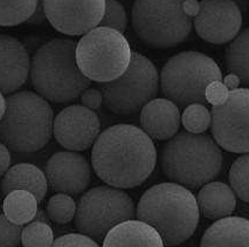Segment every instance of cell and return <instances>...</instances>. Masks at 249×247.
Segmentation results:
<instances>
[{"instance_id": "cell-1", "label": "cell", "mask_w": 249, "mask_h": 247, "mask_svg": "<svg viewBox=\"0 0 249 247\" xmlns=\"http://www.w3.org/2000/svg\"><path fill=\"white\" fill-rule=\"evenodd\" d=\"M156 163L153 141L132 124L107 128L92 144V168L109 187L121 190L138 187L151 176Z\"/></svg>"}, {"instance_id": "cell-2", "label": "cell", "mask_w": 249, "mask_h": 247, "mask_svg": "<svg viewBox=\"0 0 249 247\" xmlns=\"http://www.w3.org/2000/svg\"><path fill=\"white\" fill-rule=\"evenodd\" d=\"M136 217L152 226L165 246L175 247L192 237L199 225L200 211L189 189L170 182L147 189L138 202Z\"/></svg>"}, {"instance_id": "cell-3", "label": "cell", "mask_w": 249, "mask_h": 247, "mask_svg": "<svg viewBox=\"0 0 249 247\" xmlns=\"http://www.w3.org/2000/svg\"><path fill=\"white\" fill-rule=\"evenodd\" d=\"M30 75L36 94L54 103H67L91 85L76 62V43L69 39L51 40L34 53Z\"/></svg>"}, {"instance_id": "cell-4", "label": "cell", "mask_w": 249, "mask_h": 247, "mask_svg": "<svg viewBox=\"0 0 249 247\" xmlns=\"http://www.w3.org/2000/svg\"><path fill=\"white\" fill-rule=\"evenodd\" d=\"M224 164L221 148L204 133H177L160 153L161 171L169 181L190 189H198L214 181Z\"/></svg>"}, {"instance_id": "cell-5", "label": "cell", "mask_w": 249, "mask_h": 247, "mask_svg": "<svg viewBox=\"0 0 249 247\" xmlns=\"http://www.w3.org/2000/svg\"><path fill=\"white\" fill-rule=\"evenodd\" d=\"M54 114L48 101L30 91L17 92L6 98L0 121V142L14 152H36L53 135Z\"/></svg>"}, {"instance_id": "cell-6", "label": "cell", "mask_w": 249, "mask_h": 247, "mask_svg": "<svg viewBox=\"0 0 249 247\" xmlns=\"http://www.w3.org/2000/svg\"><path fill=\"white\" fill-rule=\"evenodd\" d=\"M213 81H222V73L212 57L189 51L173 55L161 69V92L178 108L204 104L205 89Z\"/></svg>"}, {"instance_id": "cell-7", "label": "cell", "mask_w": 249, "mask_h": 247, "mask_svg": "<svg viewBox=\"0 0 249 247\" xmlns=\"http://www.w3.org/2000/svg\"><path fill=\"white\" fill-rule=\"evenodd\" d=\"M132 51L123 33L107 27L89 31L76 45V62L89 81L108 83L128 69Z\"/></svg>"}, {"instance_id": "cell-8", "label": "cell", "mask_w": 249, "mask_h": 247, "mask_svg": "<svg viewBox=\"0 0 249 247\" xmlns=\"http://www.w3.org/2000/svg\"><path fill=\"white\" fill-rule=\"evenodd\" d=\"M131 17L136 36L151 48H170L184 42L193 25V19L182 11V1L177 0H138Z\"/></svg>"}, {"instance_id": "cell-9", "label": "cell", "mask_w": 249, "mask_h": 247, "mask_svg": "<svg viewBox=\"0 0 249 247\" xmlns=\"http://www.w3.org/2000/svg\"><path fill=\"white\" fill-rule=\"evenodd\" d=\"M134 200L121 189L98 185L86 191L76 205L75 228L81 234L102 243L118 224L134 219Z\"/></svg>"}, {"instance_id": "cell-10", "label": "cell", "mask_w": 249, "mask_h": 247, "mask_svg": "<svg viewBox=\"0 0 249 247\" xmlns=\"http://www.w3.org/2000/svg\"><path fill=\"white\" fill-rule=\"evenodd\" d=\"M159 75L155 65L146 57L132 52L131 61L124 74L108 83H100L103 104L112 114L131 116L137 114L158 93Z\"/></svg>"}, {"instance_id": "cell-11", "label": "cell", "mask_w": 249, "mask_h": 247, "mask_svg": "<svg viewBox=\"0 0 249 247\" xmlns=\"http://www.w3.org/2000/svg\"><path fill=\"white\" fill-rule=\"evenodd\" d=\"M212 138L222 149L234 153H248L249 150V91H231L227 101L211 110Z\"/></svg>"}, {"instance_id": "cell-12", "label": "cell", "mask_w": 249, "mask_h": 247, "mask_svg": "<svg viewBox=\"0 0 249 247\" xmlns=\"http://www.w3.org/2000/svg\"><path fill=\"white\" fill-rule=\"evenodd\" d=\"M193 18L196 33L205 41L222 45L234 40L242 26L241 11L230 0H204Z\"/></svg>"}, {"instance_id": "cell-13", "label": "cell", "mask_w": 249, "mask_h": 247, "mask_svg": "<svg viewBox=\"0 0 249 247\" xmlns=\"http://www.w3.org/2000/svg\"><path fill=\"white\" fill-rule=\"evenodd\" d=\"M101 122L92 110L71 104L57 114L53 122V135L61 147L69 151H83L95 143Z\"/></svg>"}, {"instance_id": "cell-14", "label": "cell", "mask_w": 249, "mask_h": 247, "mask_svg": "<svg viewBox=\"0 0 249 247\" xmlns=\"http://www.w3.org/2000/svg\"><path fill=\"white\" fill-rule=\"evenodd\" d=\"M46 18L56 31L67 36H85L100 25L106 1H43Z\"/></svg>"}, {"instance_id": "cell-15", "label": "cell", "mask_w": 249, "mask_h": 247, "mask_svg": "<svg viewBox=\"0 0 249 247\" xmlns=\"http://www.w3.org/2000/svg\"><path fill=\"white\" fill-rule=\"evenodd\" d=\"M45 176L56 193L77 196L91 183V168L88 159L76 151H57L46 163Z\"/></svg>"}, {"instance_id": "cell-16", "label": "cell", "mask_w": 249, "mask_h": 247, "mask_svg": "<svg viewBox=\"0 0 249 247\" xmlns=\"http://www.w3.org/2000/svg\"><path fill=\"white\" fill-rule=\"evenodd\" d=\"M31 60L27 49L16 38L0 34V92L13 94L30 75Z\"/></svg>"}, {"instance_id": "cell-17", "label": "cell", "mask_w": 249, "mask_h": 247, "mask_svg": "<svg viewBox=\"0 0 249 247\" xmlns=\"http://www.w3.org/2000/svg\"><path fill=\"white\" fill-rule=\"evenodd\" d=\"M141 129L150 138L167 141L179 132L181 115L179 108L167 98H153L141 110Z\"/></svg>"}, {"instance_id": "cell-18", "label": "cell", "mask_w": 249, "mask_h": 247, "mask_svg": "<svg viewBox=\"0 0 249 247\" xmlns=\"http://www.w3.org/2000/svg\"><path fill=\"white\" fill-rule=\"evenodd\" d=\"M102 247H165L161 237L149 224L126 220L108 232Z\"/></svg>"}, {"instance_id": "cell-19", "label": "cell", "mask_w": 249, "mask_h": 247, "mask_svg": "<svg viewBox=\"0 0 249 247\" xmlns=\"http://www.w3.org/2000/svg\"><path fill=\"white\" fill-rule=\"evenodd\" d=\"M200 247H249V222L241 217L215 220L205 231Z\"/></svg>"}, {"instance_id": "cell-20", "label": "cell", "mask_w": 249, "mask_h": 247, "mask_svg": "<svg viewBox=\"0 0 249 247\" xmlns=\"http://www.w3.org/2000/svg\"><path fill=\"white\" fill-rule=\"evenodd\" d=\"M1 192L4 196L16 190H24L33 193L37 203L45 198L48 183L45 172L36 165L30 163H20L11 167L2 177Z\"/></svg>"}, {"instance_id": "cell-21", "label": "cell", "mask_w": 249, "mask_h": 247, "mask_svg": "<svg viewBox=\"0 0 249 247\" xmlns=\"http://www.w3.org/2000/svg\"><path fill=\"white\" fill-rule=\"evenodd\" d=\"M196 203L205 218L219 220L231 217L235 211L236 196L226 183L210 182L201 187Z\"/></svg>"}, {"instance_id": "cell-22", "label": "cell", "mask_w": 249, "mask_h": 247, "mask_svg": "<svg viewBox=\"0 0 249 247\" xmlns=\"http://www.w3.org/2000/svg\"><path fill=\"white\" fill-rule=\"evenodd\" d=\"M39 203L33 193L24 190L12 191L5 196L4 214L10 222L17 225L31 223L36 217Z\"/></svg>"}, {"instance_id": "cell-23", "label": "cell", "mask_w": 249, "mask_h": 247, "mask_svg": "<svg viewBox=\"0 0 249 247\" xmlns=\"http://www.w3.org/2000/svg\"><path fill=\"white\" fill-rule=\"evenodd\" d=\"M248 45L249 30L246 28L228 45L225 53L226 67L231 74H235L243 86L248 87L249 66H248Z\"/></svg>"}, {"instance_id": "cell-24", "label": "cell", "mask_w": 249, "mask_h": 247, "mask_svg": "<svg viewBox=\"0 0 249 247\" xmlns=\"http://www.w3.org/2000/svg\"><path fill=\"white\" fill-rule=\"evenodd\" d=\"M39 1H0V26L11 27L28 21Z\"/></svg>"}, {"instance_id": "cell-25", "label": "cell", "mask_w": 249, "mask_h": 247, "mask_svg": "<svg viewBox=\"0 0 249 247\" xmlns=\"http://www.w3.org/2000/svg\"><path fill=\"white\" fill-rule=\"evenodd\" d=\"M49 220L60 224L71 223L74 220L75 213H76V202L69 194L56 193L47 203V210Z\"/></svg>"}, {"instance_id": "cell-26", "label": "cell", "mask_w": 249, "mask_h": 247, "mask_svg": "<svg viewBox=\"0 0 249 247\" xmlns=\"http://www.w3.org/2000/svg\"><path fill=\"white\" fill-rule=\"evenodd\" d=\"M181 123L185 132L190 133H204L210 128L211 113L205 104H190L181 115Z\"/></svg>"}, {"instance_id": "cell-27", "label": "cell", "mask_w": 249, "mask_h": 247, "mask_svg": "<svg viewBox=\"0 0 249 247\" xmlns=\"http://www.w3.org/2000/svg\"><path fill=\"white\" fill-rule=\"evenodd\" d=\"M249 156L243 153L235 162L231 164L230 170V183L231 189L239 197L242 202H249V187H248V175H249Z\"/></svg>"}, {"instance_id": "cell-28", "label": "cell", "mask_w": 249, "mask_h": 247, "mask_svg": "<svg viewBox=\"0 0 249 247\" xmlns=\"http://www.w3.org/2000/svg\"><path fill=\"white\" fill-rule=\"evenodd\" d=\"M21 243L24 247H51L54 243V233L49 224L31 222L22 228Z\"/></svg>"}, {"instance_id": "cell-29", "label": "cell", "mask_w": 249, "mask_h": 247, "mask_svg": "<svg viewBox=\"0 0 249 247\" xmlns=\"http://www.w3.org/2000/svg\"><path fill=\"white\" fill-rule=\"evenodd\" d=\"M101 27L111 28L117 32H125L128 27V14L123 5L115 0H108L106 1L104 7V14L100 22Z\"/></svg>"}, {"instance_id": "cell-30", "label": "cell", "mask_w": 249, "mask_h": 247, "mask_svg": "<svg viewBox=\"0 0 249 247\" xmlns=\"http://www.w3.org/2000/svg\"><path fill=\"white\" fill-rule=\"evenodd\" d=\"M22 225H17L0 213V247H18L21 243Z\"/></svg>"}, {"instance_id": "cell-31", "label": "cell", "mask_w": 249, "mask_h": 247, "mask_svg": "<svg viewBox=\"0 0 249 247\" xmlns=\"http://www.w3.org/2000/svg\"><path fill=\"white\" fill-rule=\"evenodd\" d=\"M51 247H101L91 238L81 233H68L61 235L56 240H54Z\"/></svg>"}, {"instance_id": "cell-32", "label": "cell", "mask_w": 249, "mask_h": 247, "mask_svg": "<svg viewBox=\"0 0 249 247\" xmlns=\"http://www.w3.org/2000/svg\"><path fill=\"white\" fill-rule=\"evenodd\" d=\"M228 95L230 91L224 86L222 81H213L205 89V100L213 107L224 104L227 101Z\"/></svg>"}, {"instance_id": "cell-33", "label": "cell", "mask_w": 249, "mask_h": 247, "mask_svg": "<svg viewBox=\"0 0 249 247\" xmlns=\"http://www.w3.org/2000/svg\"><path fill=\"white\" fill-rule=\"evenodd\" d=\"M81 102L83 107L92 110H98L103 104V96L100 89L96 88H88L81 94Z\"/></svg>"}, {"instance_id": "cell-34", "label": "cell", "mask_w": 249, "mask_h": 247, "mask_svg": "<svg viewBox=\"0 0 249 247\" xmlns=\"http://www.w3.org/2000/svg\"><path fill=\"white\" fill-rule=\"evenodd\" d=\"M11 168V152L10 149L2 142H0V178L4 177L7 170Z\"/></svg>"}, {"instance_id": "cell-35", "label": "cell", "mask_w": 249, "mask_h": 247, "mask_svg": "<svg viewBox=\"0 0 249 247\" xmlns=\"http://www.w3.org/2000/svg\"><path fill=\"white\" fill-rule=\"evenodd\" d=\"M46 19L47 18H46V13H45V10H43L42 2H39L36 8V11H34V13L32 14L30 20H28V24L41 25Z\"/></svg>"}, {"instance_id": "cell-36", "label": "cell", "mask_w": 249, "mask_h": 247, "mask_svg": "<svg viewBox=\"0 0 249 247\" xmlns=\"http://www.w3.org/2000/svg\"><path fill=\"white\" fill-rule=\"evenodd\" d=\"M199 2L195 0H189V1H182V11L186 16L195 18L196 14L199 13Z\"/></svg>"}, {"instance_id": "cell-37", "label": "cell", "mask_w": 249, "mask_h": 247, "mask_svg": "<svg viewBox=\"0 0 249 247\" xmlns=\"http://www.w3.org/2000/svg\"><path fill=\"white\" fill-rule=\"evenodd\" d=\"M222 83H224V86L230 92L235 91V89L239 88V86L241 85V82H240V78L237 77L235 74H231V73L228 75H226L225 77H222Z\"/></svg>"}, {"instance_id": "cell-38", "label": "cell", "mask_w": 249, "mask_h": 247, "mask_svg": "<svg viewBox=\"0 0 249 247\" xmlns=\"http://www.w3.org/2000/svg\"><path fill=\"white\" fill-rule=\"evenodd\" d=\"M32 222H40V223L48 224L49 223V218H48L47 212H43L41 210H37L36 217H34V219L32 220Z\"/></svg>"}, {"instance_id": "cell-39", "label": "cell", "mask_w": 249, "mask_h": 247, "mask_svg": "<svg viewBox=\"0 0 249 247\" xmlns=\"http://www.w3.org/2000/svg\"><path fill=\"white\" fill-rule=\"evenodd\" d=\"M5 110H6V98L4 97V94L0 92V121L4 117Z\"/></svg>"}]
</instances>
